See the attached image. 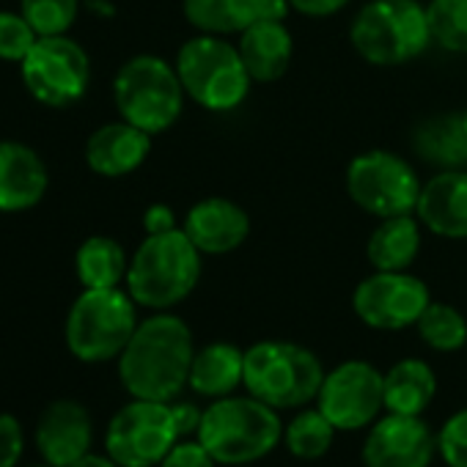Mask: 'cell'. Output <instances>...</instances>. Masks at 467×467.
Instances as JSON below:
<instances>
[{"instance_id": "obj_1", "label": "cell", "mask_w": 467, "mask_h": 467, "mask_svg": "<svg viewBox=\"0 0 467 467\" xmlns=\"http://www.w3.org/2000/svg\"><path fill=\"white\" fill-rule=\"evenodd\" d=\"M195 358L192 333L184 319L157 311L138 322L119 355V377L132 399L173 401L190 379Z\"/></svg>"}, {"instance_id": "obj_41", "label": "cell", "mask_w": 467, "mask_h": 467, "mask_svg": "<svg viewBox=\"0 0 467 467\" xmlns=\"http://www.w3.org/2000/svg\"><path fill=\"white\" fill-rule=\"evenodd\" d=\"M47 467H50V464H47Z\"/></svg>"}, {"instance_id": "obj_22", "label": "cell", "mask_w": 467, "mask_h": 467, "mask_svg": "<svg viewBox=\"0 0 467 467\" xmlns=\"http://www.w3.org/2000/svg\"><path fill=\"white\" fill-rule=\"evenodd\" d=\"M187 385L203 399L231 396L240 385H245V352L228 341L206 344L192 358Z\"/></svg>"}, {"instance_id": "obj_15", "label": "cell", "mask_w": 467, "mask_h": 467, "mask_svg": "<svg viewBox=\"0 0 467 467\" xmlns=\"http://www.w3.org/2000/svg\"><path fill=\"white\" fill-rule=\"evenodd\" d=\"M182 231L203 256H225L245 245L251 234V217L237 201L214 195L187 209Z\"/></svg>"}, {"instance_id": "obj_18", "label": "cell", "mask_w": 467, "mask_h": 467, "mask_svg": "<svg viewBox=\"0 0 467 467\" xmlns=\"http://www.w3.org/2000/svg\"><path fill=\"white\" fill-rule=\"evenodd\" d=\"M415 217L437 237L467 240V171L434 173L420 187Z\"/></svg>"}, {"instance_id": "obj_37", "label": "cell", "mask_w": 467, "mask_h": 467, "mask_svg": "<svg viewBox=\"0 0 467 467\" xmlns=\"http://www.w3.org/2000/svg\"><path fill=\"white\" fill-rule=\"evenodd\" d=\"M349 0H289V6L306 17H330L341 12Z\"/></svg>"}, {"instance_id": "obj_21", "label": "cell", "mask_w": 467, "mask_h": 467, "mask_svg": "<svg viewBox=\"0 0 467 467\" xmlns=\"http://www.w3.org/2000/svg\"><path fill=\"white\" fill-rule=\"evenodd\" d=\"M237 50L254 83H275L292 64L295 39L284 20H262L240 34Z\"/></svg>"}, {"instance_id": "obj_33", "label": "cell", "mask_w": 467, "mask_h": 467, "mask_svg": "<svg viewBox=\"0 0 467 467\" xmlns=\"http://www.w3.org/2000/svg\"><path fill=\"white\" fill-rule=\"evenodd\" d=\"M160 467H217V462L203 448L201 440H179L165 453V459L160 462Z\"/></svg>"}, {"instance_id": "obj_14", "label": "cell", "mask_w": 467, "mask_h": 467, "mask_svg": "<svg viewBox=\"0 0 467 467\" xmlns=\"http://www.w3.org/2000/svg\"><path fill=\"white\" fill-rule=\"evenodd\" d=\"M437 437L420 415L388 412L368 426L363 440V467H429Z\"/></svg>"}, {"instance_id": "obj_24", "label": "cell", "mask_w": 467, "mask_h": 467, "mask_svg": "<svg viewBox=\"0 0 467 467\" xmlns=\"http://www.w3.org/2000/svg\"><path fill=\"white\" fill-rule=\"evenodd\" d=\"M420 254V220L415 214L385 217L368 237L366 256L374 270H407Z\"/></svg>"}, {"instance_id": "obj_26", "label": "cell", "mask_w": 467, "mask_h": 467, "mask_svg": "<svg viewBox=\"0 0 467 467\" xmlns=\"http://www.w3.org/2000/svg\"><path fill=\"white\" fill-rule=\"evenodd\" d=\"M75 270L86 289H113L127 281L130 259L113 237H88L75 254Z\"/></svg>"}, {"instance_id": "obj_6", "label": "cell", "mask_w": 467, "mask_h": 467, "mask_svg": "<svg viewBox=\"0 0 467 467\" xmlns=\"http://www.w3.org/2000/svg\"><path fill=\"white\" fill-rule=\"evenodd\" d=\"M322 360L292 341H259L245 349V390L275 410H297L319 396Z\"/></svg>"}, {"instance_id": "obj_36", "label": "cell", "mask_w": 467, "mask_h": 467, "mask_svg": "<svg viewBox=\"0 0 467 467\" xmlns=\"http://www.w3.org/2000/svg\"><path fill=\"white\" fill-rule=\"evenodd\" d=\"M173 410V420H176V429L179 434H198V426H201V418H203V410H198L192 401H173L171 404Z\"/></svg>"}, {"instance_id": "obj_30", "label": "cell", "mask_w": 467, "mask_h": 467, "mask_svg": "<svg viewBox=\"0 0 467 467\" xmlns=\"http://www.w3.org/2000/svg\"><path fill=\"white\" fill-rule=\"evenodd\" d=\"M80 12V0H20V15L36 36H67Z\"/></svg>"}, {"instance_id": "obj_38", "label": "cell", "mask_w": 467, "mask_h": 467, "mask_svg": "<svg viewBox=\"0 0 467 467\" xmlns=\"http://www.w3.org/2000/svg\"><path fill=\"white\" fill-rule=\"evenodd\" d=\"M69 467H119L110 456H102V453H86V456H80L75 464H69Z\"/></svg>"}, {"instance_id": "obj_3", "label": "cell", "mask_w": 467, "mask_h": 467, "mask_svg": "<svg viewBox=\"0 0 467 467\" xmlns=\"http://www.w3.org/2000/svg\"><path fill=\"white\" fill-rule=\"evenodd\" d=\"M201 251L182 228L165 234H146L130 259L127 292L151 311H168L187 300L201 278Z\"/></svg>"}, {"instance_id": "obj_23", "label": "cell", "mask_w": 467, "mask_h": 467, "mask_svg": "<svg viewBox=\"0 0 467 467\" xmlns=\"http://www.w3.org/2000/svg\"><path fill=\"white\" fill-rule=\"evenodd\" d=\"M412 151L440 171H467V127L462 116L426 119L412 135Z\"/></svg>"}, {"instance_id": "obj_7", "label": "cell", "mask_w": 467, "mask_h": 467, "mask_svg": "<svg viewBox=\"0 0 467 467\" xmlns=\"http://www.w3.org/2000/svg\"><path fill=\"white\" fill-rule=\"evenodd\" d=\"M184 97L176 67L157 56H135L113 78L119 116L149 135H160L179 121Z\"/></svg>"}, {"instance_id": "obj_28", "label": "cell", "mask_w": 467, "mask_h": 467, "mask_svg": "<svg viewBox=\"0 0 467 467\" xmlns=\"http://www.w3.org/2000/svg\"><path fill=\"white\" fill-rule=\"evenodd\" d=\"M415 330L420 341L434 352H456L467 344V319L448 303H429Z\"/></svg>"}, {"instance_id": "obj_9", "label": "cell", "mask_w": 467, "mask_h": 467, "mask_svg": "<svg viewBox=\"0 0 467 467\" xmlns=\"http://www.w3.org/2000/svg\"><path fill=\"white\" fill-rule=\"evenodd\" d=\"M420 187L415 168L385 149L363 151L347 165V192L352 203L379 220L415 214Z\"/></svg>"}, {"instance_id": "obj_17", "label": "cell", "mask_w": 467, "mask_h": 467, "mask_svg": "<svg viewBox=\"0 0 467 467\" xmlns=\"http://www.w3.org/2000/svg\"><path fill=\"white\" fill-rule=\"evenodd\" d=\"M289 0H182L184 20L198 34H243L262 20H286Z\"/></svg>"}, {"instance_id": "obj_29", "label": "cell", "mask_w": 467, "mask_h": 467, "mask_svg": "<svg viewBox=\"0 0 467 467\" xmlns=\"http://www.w3.org/2000/svg\"><path fill=\"white\" fill-rule=\"evenodd\" d=\"M426 23L431 45L448 53H467V0H429Z\"/></svg>"}, {"instance_id": "obj_25", "label": "cell", "mask_w": 467, "mask_h": 467, "mask_svg": "<svg viewBox=\"0 0 467 467\" xmlns=\"http://www.w3.org/2000/svg\"><path fill=\"white\" fill-rule=\"evenodd\" d=\"M437 393V377L420 358H404L385 371V410L420 415Z\"/></svg>"}, {"instance_id": "obj_31", "label": "cell", "mask_w": 467, "mask_h": 467, "mask_svg": "<svg viewBox=\"0 0 467 467\" xmlns=\"http://www.w3.org/2000/svg\"><path fill=\"white\" fill-rule=\"evenodd\" d=\"M36 31L23 15L0 12V61H17L23 64L31 47L36 45Z\"/></svg>"}, {"instance_id": "obj_16", "label": "cell", "mask_w": 467, "mask_h": 467, "mask_svg": "<svg viewBox=\"0 0 467 467\" xmlns=\"http://www.w3.org/2000/svg\"><path fill=\"white\" fill-rule=\"evenodd\" d=\"M94 423L88 410L75 399L53 401L36 426V448L50 467H69L91 451Z\"/></svg>"}, {"instance_id": "obj_4", "label": "cell", "mask_w": 467, "mask_h": 467, "mask_svg": "<svg viewBox=\"0 0 467 467\" xmlns=\"http://www.w3.org/2000/svg\"><path fill=\"white\" fill-rule=\"evenodd\" d=\"M173 67L184 94L212 113L237 110L254 86L237 45H228L225 36L198 34L187 39L179 47Z\"/></svg>"}, {"instance_id": "obj_35", "label": "cell", "mask_w": 467, "mask_h": 467, "mask_svg": "<svg viewBox=\"0 0 467 467\" xmlns=\"http://www.w3.org/2000/svg\"><path fill=\"white\" fill-rule=\"evenodd\" d=\"M143 228H146V234H165L179 225H176V214L168 203H151L143 212Z\"/></svg>"}, {"instance_id": "obj_20", "label": "cell", "mask_w": 467, "mask_h": 467, "mask_svg": "<svg viewBox=\"0 0 467 467\" xmlns=\"http://www.w3.org/2000/svg\"><path fill=\"white\" fill-rule=\"evenodd\" d=\"M151 151V135L130 121H113L91 132L86 143V162L94 173L119 179L138 171Z\"/></svg>"}, {"instance_id": "obj_10", "label": "cell", "mask_w": 467, "mask_h": 467, "mask_svg": "<svg viewBox=\"0 0 467 467\" xmlns=\"http://www.w3.org/2000/svg\"><path fill=\"white\" fill-rule=\"evenodd\" d=\"M179 437L171 401L132 399L110 418L105 451L119 467H157Z\"/></svg>"}, {"instance_id": "obj_34", "label": "cell", "mask_w": 467, "mask_h": 467, "mask_svg": "<svg viewBox=\"0 0 467 467\" xmlns=\"http://www.w3.org/2000/svg\"><path fill=\"white\" fill-rule=\"evenodd\" d=\"M23 426L15 415H0V467H15L23 456Z\"/></svg>"}, {"instance_id": "obj_2", "label": "cell", "mask_w": 467, "mask_h": 467, "mask_svg": "<svg viewBox=\"0 0 467 467\" xmlns=\"http://www.w3.org/2000/svg\"><path fill=\"white\" fill-rule=\"evenodd\" d=\"M198 440L223 467L254 464L270 456L284 440V420L275 407L256 396L231 393L203 410Z\"/></svg>"}, {"instance_id": "obj_32", "label": "cell", "mask_w": 467, "mask_h": 467, "mask_svg": "<svg viewBox=\"0 0 467 467\" xmlns=\"http://www.w3.org/2000/svg\"><path fill=\"white\" fill-rule=\"evenodd\" d=\"M437 451L448 467H467V407L442 423L437 434Z\"/></svg>"}, {"instance_id": "obj_27", "label": "cell", "mask_w": 467, "mask_h": 467, "mask_svg": "<svg viewBox=\"0 0 467 467\" xmlns=\"http://www.w3.org/2000/svg\"><path fill=\"white\" fill-rule=\"evenodd\" d=\"M336 426L325 418V412L317 410H300L286 426H284V445L289 448L292 456L303 462L322 459L333 440H336Z\"/></svg>"}, {"instance_id": "obj_8", "label": "cell", "mask_w": 467, "mask_h": 467, "mask_svg": "<svg viewBox=\"0 0 467 467\" xmlns=\"http://www.w3.org/2000/svg\"><path fill=\"white\" fill-rule=\"evenodd\" d=\"M130 292L86 289L69 308L67 317V347L83 363H105L124 352L130 344L138 314Z\"/></svg>"}, {"instance_id": "obj_13", "label": "cell", "mask_w": 467, "mask_h": 467, "mask_svg": "<svg viewBox=\"0 0 467 467\" xmlns=\"http://www.w3.org/2000/svg\"><path fill=\"white\" fill-rule=\"evenodd\" d=\"M317 407L338 431L368 429L385 410V374L368 360H347L325 374Z\"/></svg>"}, {"instance_id": "obj_5", "label": "cell", "mask_w": 467, "mask_h": 467, "mask_svg": "<svg viewBox=\"0 0 467 467\" xmlns=\"http://www.w3.org/2000/svg\"><path fill=\"white\" fill-rule=\"evenodd\" d=\"M355 53L374 67H401L431 45L426 6L418 0H368L349 28Z\"/></svg>"}, {"instance_id": "obj_12", "label": "cell", "mask_w": 467, "mask_h": 467, "mask_svg": "<svg viewBox=\"0 0 467 467\" xmlns=\"http://www.w3.org/2000/svg\"><path fill=\"white\" fill-rule=\"evenodd\" d=\"M429 303V286L407 270H374L352 295L355 317L366 327L388 333L415 327Z\"/></svg>"}, {"instance_id": "obj_19", "label": "cell", "mask_w": 467, "mask_h": 467, "mask_svg": "<svg viewBox=\"0 0 467 467\" xmlns=\"http://www.w3.org/2000/svg\"><path fill=\"white\" fill-rule=\"evenodd\" d=\"M50 184V173L36 149L20 140H0V212L34 209Z\"/></svg>"}, {"instance_id": "obj_39", "label": "cell", "mask_w": 467, "mask_h": 467, "mask_svg": "<svg viewBox=\"0 0 467 467\" xmlns=\"http://www.w3.org/2000/svg\"><path fill=\"white\" fill-rule=\"evenodd\" d=\"M462 121H464V127H467V108H464V113H462Z\"/></svg>"}, {"instance_id": "obj_40", "label": "cell", "mask_w": 467, "mask_h": 467, "mask_svg": "<svg viewBox=\"0 0 467 467\" xmlns=\"http://www.w3.org/2000/svg\"><path fill=\"white\" fill-rule=\"evenodd\" d=\"M240 467H248V464H240Z\"/></svg>"}, {"instance_id": "obj_11", "label": "cell", "mask_w": 467, "mask_h": 467, "mask_svg": "<svg viewBox=\"0 0 467 467\" xmlns=\"http://www.w3.org/2000/svg\"><path fill=\"white\" fill-rule=\"evenodd\" d=\"M20 67L28 94L47 108H72L91 83V58L69 36H39Z\"/></svg>"}]
</instances>
